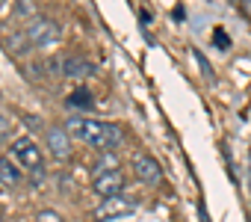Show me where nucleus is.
Segmentation results:
<instances>
[{"mask_svg":"<svg viewBox=\"0 0 251 222\" xmlns=\"http://www.w3.org/2000/svg\"><path fill=\"white\" fill-rule=\"evenodd\" d=\"M65 128H68V134H74L80 142L98 148L100 154L103 151H115L121 145V139H124V134H121L118 125L100 122V119H83V116H77V119H68Z\"/></svg>","mask_w":251,"mask_h":222,"instance_id":"f257e3e1","label":"nucleus"},{"mask_svg":"<svg viewBox=\"0 0 251 222\" xmlns=\"http://www.w3.org/2000/svg\"><path fill=\"white\" fill-rule=\"evenodd\" d=\"M12 157L18 160V166L21 169H27L30 175H42L45 178V160H42V148L30 139V137H18L15 142H12Z\"/></svg>","mask_w":251,"mask_h":222,"instance_id":"f03ea898","label":"nucleus"},{"mask_svg":"<svg viewBox=\"0 0 251 222\" xmlns=\"http://www.w3.org/2000/svg\"><path fill=\"white\" fill-rule=\"evenodd\" d=\"M136 207H139V201L136 198H130V195H112V198H103L95 210H92V219L95 222H109V219H118V216H130V213H136Z\"/></svg>","mask_w":251,"mask_h":222,"instance_id":"7ed1b4c3","label":"nucleus"},{"mask_svg":"<svg viewBox=\"0 0 251 222\" xmlns=\"http://www.w3.org/2000/svg\"><path fill=\"white\" fill-rule=\"evenodd\" d=\"M27 36V45L30 48H48L53 42H59V24L50 21V18H33L24 30Z\"/></svg>","mask_w":251,"mask_h":222,"instance_id":"20e7f679","label":"nucleus"},{"mask_svg":"<svg viewBox=\"0 0 251 222\" xmlns=\"http://www.w3.org/2000/svg\"><path fill=\"white\" fill-rule=\"evenodd\" d=\"M124 187H127V178L121 175V169H109V172H98L95 181H92V190L100 195V198H112V195H121Z\"/></svg>","mask_w":251,"mask_h":222,"instance_id":"39448f33","label":"nucleus"},{"mask_svg":"<svg viewBox=\"0 0 251 222\" xmlns=\"http://www.w3.org/2000/svg\"><path fill=\"white\" fill-rule=\"evenodd\" d=\"M133 175L148 187H160V181H163V169L151 154H136L133 157Z\"/></svg>","mask_w":251,"mask_h":222,"instance_id":"423d86ee","label":"nucleus"},{"mask_svg":"<svg viewBox=\"0 0 251 222\" xmlns=\"http://www.w3.org/2000/svg\"><path fill=\"white\" fill-rule=\"evenodd\" d=\"M48 151L56 157V160H68L71 157V139H68V128H59V125H53V128H48Z\"/></svg>","mask_w":251,"mask_h":222,"instance_id":"0eeeda50","label":"nucleus"},{"mask_svg":"<svg viewBox=\"0 0 251 222\" xmlns=\"http://www.w3.org/2000/svg\"><path fill=\"white\" fill-rule=\"evenodd\" d=\"M62 71H65L68 80H89L95 74V65L89 59H83V56H68L62 62Z\"/></svg>","mask_w":251,"mask_h":222,"instance_id":"6e6552de","label":"nucleus"},{"mask_svg":"<svg viewBox=\"0 0 251 222\" xmlns=\"http://www.w3.org/2000/svg\"><path fill=\"white\" fill-rule=\"evenodd\" d=\"M24 181V175H21V169L9 160V157H0V187H6V190H12V187H18Z\"/></svg>","mask_w":251,"mask_h":222,"instance_id":"1a4fd4ad","label":"nucleus"},{"mask_svg":"<svg viewBox=\"0 0 251 222\" xmlns=\"http://www.w3.org/2000/svg\"><path fill=\"white\" fill-rule=\"evenodd\" d=\"M109 169H118V157L112 151H103V157L98 163V172H109Z\"/></svg>","mask_w":251,"mask_h":222,"instance_id":"9d476101","label":"nucleus"},{"mask_svg":"<svg viewBox=\"0 0 251 222\" xmlns=\"http://www.w3.org/2000/svg\"><path fill=\"white\" fill-rule=\"evenodd\" d=\"M89 104H92V95H89V92L80 89V92L71 95V107H89Z\"/></svg>","mask_w":251,"mask_h":222,"instance_id":"9b49d317","label":"nucleus"},{"mask_svg":"<svg viewBox=\"0 0 251 222\" xmlns=\"http://www.w3.org/2000/svg\"><path fill=\"white\" fill-rule=\"evenodd\" d=\"M36 222H65L56 210H39V216H36Z\"/></svg>","mask_w":251,"mask_h":222,"instance_id":"f8f14e48","label":"nucleus"},{"mask_svg":"<svg viewBox=\"0 0 251 222\" xmlns=\"http://www.w3.org/2000/svg\"><path fill=\"white\" fill-rule=\"evenodd\" d=\"M0 222H3V216H0Z\"/></svg>","mask_w":251,"mask_h":222,"instance_id":"ddd939ff","label":"nucleus"}]
</instances>
